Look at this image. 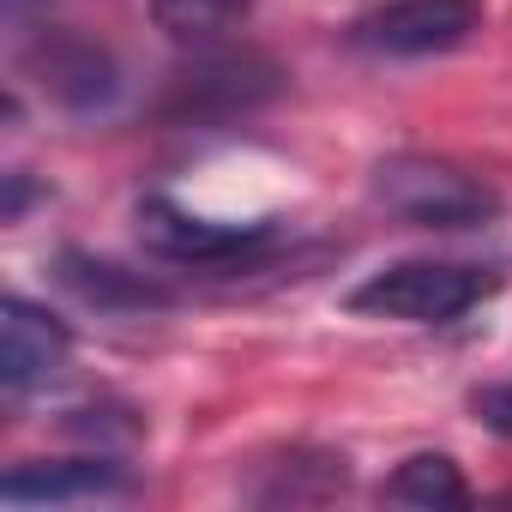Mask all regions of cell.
I'll use <instances>...</instances> for the list:
<instances>
[{"label":"cell","instance_id":"6da1fadb","mask_svg":"<svg viewBox=\"0 0 512 512\" xmlns=\"http://www.w3.org/2000/svg\"><path fill=\"white\" fill-rule=\"evenodd\" d=\"M494 290H500V272H482V266H458V260H398V266L368 272L350 290V308L356 314H374V320H404V326H452L470 308H482Z\"/></svg>","mask_w":512,"mask_h":512},{"label":"cell","instance_id":"7a4b0ae2","mask_svg":"<svg viewBox=\"0 0 512 512\" xmlns=\"http://www.w3.org/2000/svg\"><path fill=\"white\" fill-rule=\"evenodd\" d=\"M374 199L416 229H482L500 217V193L446 157H386L374 169Z\"/></svg>","mask_w":512,"mask_h":512},{"label":"cell","instance_id":"3957f363","mask_svg":"<svg viewBox=\"0 0 512 512\" xmlns=\"http://www.w3.org/2000/svg\"><path fill=\"white\" fill-rule=\"evenodd\" d=\"M139 241L145 253L169 266H193V272H235V266H253L278 247V229L272 223H223V217H199L163 193H151L139 205Z\"/></svg>","mask_w":512,"mask_h":512},{"label":"cell","instance_id":"277c9868","mask_svg":"<svg viewBox=\"0 0 512 512\" xmlns=\"http://www.w3.org/2000/svg\"><path fill=\"white\" fill-rule=\"evenodd\" d=\"M482 31V0H386V7L356 19V43L392 61L452 55Z\"/></svg>","mask_w":512,"mask_h":512},{"label":"cell","instance_id":"5b68a950","mask_svg":"<svg viewBox=\"0 0 512 512\" xmlns=\"http://www.w3.org/2000/svg\"><path fill=\"white\" fill-rule=\"evenodd\" d=\"M73 356V332L37 308L31 296H7L0 302V386L7 398H25L37 386H49Z\"/></svg>","mask_w":512,"mask_h":512},{"label":"cell","instance_id":"8992f818","mask_svg":"<svg viewBox=\"0 0 512 512\" xmlns=\"http://www.w3.org/2000/svg\"><path fill=\"white\" fill-rule=\"evenodd\" d=\"M127 494V470L109 458H55V464H19L0 482L7 506H79V500H115Z\"/></svg>","mask_w":512,"mask_h":512},{"label":"cell","instance_id":"52a82bcc","mask_svg":"<svg viewBox=\"0 0 512 512\" xmlns=\"http://www.w3.org/2000/svg\"><path fill=\"white\" fill-rule=\"evenodd\" d=\"M61 284L85 302V308H103V314H145V308H163L169 290L115 266V260H91V253H61Z\"/></svg>","mask_w":512,"mask_h":512},{"label":"cell","instance_id":"ba28073f","mask_svg":"<svg viewBox=\"0 0 512 512\" xmlns=\"http://www.w3.org/2000/svg\"><path fill=\"white\" fill-rule=\"evenodd\" d=\"M247 0H151V19L181 49H211L223 31H235Z\"/></svg>","mask_w":512,"mask_h":512},{"label":"cell","instance_id":"9c48e42d","mask_svg":"<svg viewBox=\"0 0 512 512\" xmlns=\"http://www.w3.org/2000/svg\"><path fill=\"white\" fill-rule=\"evenodd\" d=\"M464 476L446 452H416L392 470L386 482V500H404V506H464Z\"/></svg>","mask_w":512,"mask_h":512},{"label":"cell","instance_id":"30bf717a","mask_svg":"<svg viewBox=\"0 0 512 512\" xmlns=\"http://www.w3.org/2000/svg\"><path fill=\"white\" fill-rule=\"evenodd\" d=\"M49 79H55V91L61 97H73L79 91V103H103L109 91H115V73H109V61L97 55V49H61V55H49Z\"/></svg>","mask_w":512,"mask_h":512},{"label":"cell","instance_id":"8fae6325","mask_svg":"<svg viewBox=\"0 0 512 512\" xmlns=\"http://www.w3.org/2000/svg\"><path fill=\"white\" fill-rule=\"evenodd\" d=\"M470 410H476L494 434H512V380H506V386H482V392L470 398Z\"/></svg>","mask_w":512,"mask_h":512}]
</instances>
